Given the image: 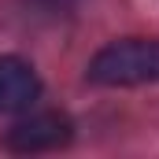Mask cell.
I'll return each instance as SVG.
<instances>
[{"instance_id": "6da1fadb", "label": "cell", "mask_w": 159, "mask_h": 159, "mask_svg": "<svg viewBox=\"0 0 159 159\" xmlns=\"http://www.w3.org/2000/svg\"><path fill=\"white\" fill-rule=\"evenodd\" d=\"M89 81L93 85H152L159 81V41L148 37H126L104 44L89 59Z\"/></svg>"}, {"instance_id": "7a4b0ae2", "label": "cell", "mask_w": 159, "mask_h": 159, "mask_svg": "<svg viewBox=\"0 0 159 159\" xmlns=\"http://www.w3.org/2000/svg\"><path fill=\"white\" fill-rule=\"evenodd\" d=\"M74 137V126L67 115L59 111H37L30 119H19L7 133H4V148L11 152H52V148H63L67 141Z\"/></svg>"}, {"instance_id": "3957f363", "label": "cell", "mask_w": 159, "mask_h": 159, "mask_svg": "<svg viewBox=\"0 0 159 159\" xmlns=\"http://www.w3.org/2000/svg\"><path fill=\"white\" fill-rule=\"evenodd\" d=\"M41 78L19 56H0V115H22L37 104Z\"/></svg>"}]
</instances>
